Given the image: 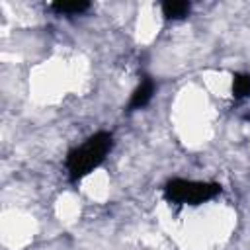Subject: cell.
Segmentation results:
<instances>
[{"label":"cell","mask_w":250,"mask_h":250,"mask_svg":"<svg viewBox=\"0 0 250 250\" xmlns=\"http://www.w3.org/2000/svg\"><path fill=\"white\" fill-rule=\"evenodd\" d=\"M115 146V137L107 129H98L88 135L80 145H74L64 156V168L72 184L84 180L98 170Z\"/></svg>","instance_id":"1"},{"label":"cell","mask_w":250,"mask_h":250,"mask_svg":"<svg viewBox=\"0 0 250 250\" xmlns=\"http://www.w3.org/2000/svg\"><path fill=\"white\" fill-rule=\"evenodd\" d=\"M223 193V186L213 180H191V178H170L162 186V197L170 205L199 207L217 199Z\"/></svg>","instance_id":"2"},{"label":"cell","mask_w":250,"mask_h":250,"mask_svg":"<svg viewBox=\"0 0 250 250\" xmlns=\"http://www.w3.org/2000/svg\"><path fill=\"white\" fill-rule=\"evenodd\" d=\"M154 94H156V80L152 76H148V74H143L141 80H139V84L133 88V92H131V96L127 100L125 111L127 113H133V111L145 109L152 102Z\"/></svg>","instance_id":"3"},{"label":"cell","mask_w":250,"mask_h":250,"mask_svg":"<svg viewBox=\"0 0 250 250\" xmlns=\"http://www.w3.org/2000/svg\"><path fill=\"white\" fill-rule=\"evenodd\" d=\"M160 14L166 21H182L191 14V2L188 0H164L160 4Z\"/></svg>","instance_id":"4"},{"label":"cell","mask_w":250,"mask_h":250,"mask_svg":"<svg viewBox=\"0 0 250 250\" xmlns=\"http://www.w3.org/2000/svg\"><path fill=\"white\" fill-rule=\"evenodd\" d=\"M92 8L88 0H57L49 4V10L57 16H82Z\"/></svg>","instance_id":"5"},{"label":"cell","mask_w":250,"mask_h":250,"mask_svg":"<svg viewBox=\"0 0 250 250\" xmlns=\"http://www.w3.org/2000/svg\"><path fill=\"white\" fill-rule=\"evenodd\" d=\"M230 92L234 100H248L250 98V72H234L230 82Z\"/></svg>","instance_id":"6"}]
</instances>
